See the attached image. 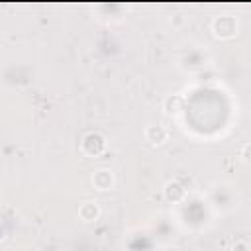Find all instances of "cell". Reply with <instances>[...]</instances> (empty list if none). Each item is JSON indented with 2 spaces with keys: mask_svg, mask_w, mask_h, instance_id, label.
Segmentation results:
<instances>
[{
  "mask_svg": "<svg viewBox=\"0 0 251 251\" xmlns=\"http://www.w3.org/2000/svg\"><path fill=\"white\" fill-rule=\"evenodd\" d=\"M92 184L96 190H110L114 186V173L110 169H96L92 173Z\"/></svg>",
  "mask_w": 251,
  "mask_h": 251,
  "instance_id": "cell-4",
  "label": "cell"
},
{
  "mask_svg": "<svg viewBox=\"0 0 251 251\" xmlns=\"http://www.w3.org/2000/svg\"><path fill=\"white\" fill-rule=\"evenodd\" d=\"M241 159L251 165V143H245V145L241 147Z\"/></svg>",
  "mask_w": 251,
  "mask_h": 251,
  "instance_id": "cell-9",
  "label": "cell"
},
{
  "mask_svg": "<svg viewBox=\"0 0 251 251\" xmlns=\"http://www.w3.org/2000/svg\"><path fill=\"white\" fill-rule=\"evenodd\" d=\"M163 194H165V198L169 202H180L184 198V194H186V188L182 184H178L176 180H169L165 184V188H163Z\"/></svg>",
  "mask_w": 251,
  "mask_h": 251,
  "instance_id": "cell-6",
  "label": "cell"
},
{
  "mask_svg": "<svg viewBox=\"0 0 251 251\" xmlns=\"http://www.w3.org/2000/svg\"><path fill=\"white\" fill-rule=\"evenodd\" d=\"M78 218L82 222H96L100 218V206L98 202H92V200H84L80 206H78Z\"/></svg>",
  "mask_w": 251,
  "mask_h": 251,
  "instance_id": "cell-5",
  "label": "cell"
},
{
  "mask_svg": "<svg viewBox=\"0 0 251 251\" xmlns=\"http://www.w3.org/2000/svg\"><path fill=\"white\" fill-rule=\"evenodd\" d=\"M210 27H212V33H214L216 37H220V39H229V37L237 35L239 24H237L235 16H231V14H220V16H216V18L212 20Z\"/></svg>",
  "mask_w": 251,
  "mask_h": 251,
  "instance_id": "cell-1",
  "label": "cell"
},
{
  "mask_svg": "<svg viewBox=\"0 0 251 251\" xmlns=\"http://www.w3.org/2000/svg\"><path fill=\"white\" fill-rule=\"evenodd\" d=\"M106 149V137L98 131H88L80 141V151L86 157H98Z\"/></svg>",
  "mask_w": 251,
  "mask_h": 251,
  "instance_id": "cell-2",
  "label": "cell"
},
{
  "mask_svg": "<svg viewBox=\"0 0 251 251\" xmlns=\"http://www.w3.org/2000/svg\"><path fill=\"white\" fill-rule=\"evenodd\" d=\"M180 102H182V96H178V94L167 96L165 102H163V110H165V114H173V112H176L178 106H180Z\"/></svg>",
  "mask_w": 251,
  "mask_h": 251,
  "instance_id": "cell-7",
  "label": "cell"
},
{
  "mask_svg": "<svg viewBox=\"0 0 251 251\" xmlns=\"http://www.w3.org/2000/svg\"><path fill=\"white\" fill-rule=\"evenodd\" d=\"M229 251H251V247H249V243L245 239H235L233 245L229 247Z\"/></svg>",
  "mask_w": 251,
  "mask_h": 251,
  "instance_id": "cell-8",
  "label": "cell"
},
{
  "mask_svg": "<svg viewBox=\"0 0 251 251\" xmlns=\"http://www.w3.org/2000/svg\"><path fill=\"white\" fill-rule=\"evenodd\" d=\"M145 139L151 145H163L165 141H169V129L165 126L151 124V126L145 127Z\"/></svg>",
  "mask_w": 251,
  "mask_h": 251,
  "instance_id": "cell-3",
  "label": "cell"
}]
</instances>
